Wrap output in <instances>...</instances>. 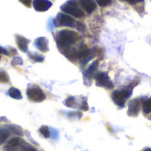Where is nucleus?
<instances>
[{
	"mask_svg": "<svg viewBox=\"0 0 151 151\" xmlns=\"http://www.w3.org/2000/svg\"><path fill=\"white\" fill-rule=\"evenodd\" d=\"M35 46L42 52H47L49 50L48 39L46 37H38L35 41Z\"/></svg>",
	"mask_w": 151,
	"mask_h": 151,
	"instance_id": "9d476101",
	"label": "nucleus"
},
{
	"mask_svg": "<svg viewBox=\"0 0 151 151\" xmlns=\"http://www.w3.org/2000/svg\"><path fill=\"white\" fill-rule=\"evenodd\" d=\"M23 64V61L20 58L17 57V58H14V59L12 61V65H22Z\"/></svg>",
	"mask_w": 151,
	"mask_h": 151,
	"instance_id": "b1692460",
	"label": "nucleus"
},
{
	"mask_svg": "<svg viewBox=\"0 0 151 151\" xmlns=\"http://www.w3.org/2000/svg\"><path fill=\"white\" fill-rule=\"evenodd\" d=\"M33 6L37 12H46L52 6L50 0H33Z\"/></svg>",
	"mask_w": 151,
	"mask_h": 151,
	"instance_id": "6e6552de",
	"label": "nucleus"
},
{
	"mask_svg": "<svg viewBox=\"0 0 151 151\" xmlns=\"http://www.w3.org/2000/svg\"><path fill=\"white\" fill-rule=\"evenodd\" d=\"M11 132L7 127H0V145L4 143L9 138Z\"/></svg>",
	"mask_w": 151,
	"mask_h": 151,
	"instance_id": "ddd939ff",
	"label": "nucleus"
},
{
	"mask_svg": "<svg viewBox=\"0 0 151 151\" xmlns=\"http://www.w3.org/2000/svg\"><path fill=\"white\" fill-rule=\"evenodd\" d=\"M97 4L101 7H105L110 5L112 3V0H96Z\"/></svg>",
	"mask_w": 151,
	"mask_h": 151,
	"instance_id": "412c9836",
	"label": "nucleus"
},
{
	"mask_svg": "<svg viewBox=\"0 0 151 151\" xmlns=\"http://www.w3.org/2000/svg\"><path fill=\"white\" fill-rule=\"evenodd\" d=\"M27 98L35 103H41L45 100L46 96L44 92L38 86H31L27 90Z\"/></svg>",
	"mask_w": 151,
	"mask_h": 151,
	"instance_id": "39448f33",
	"label": "nucleus"
},
{
	"mask_svg": "<svg viewBox=\"0 0 151 151\" xmlns=\"http://www.w3.org/2000/svg\"><path fill=\"white\" fill-rule=\"evenodd\" d=\"M141 107V101L137 98L133 99L129 102L128 104V115L131 117H136L139 114Z\"/></svg>",
	"mask_w": 151,
	"mask_h": 151,
	"instance_id": "1a4fd4ad",
	"label": "nucleus"
},
{
	"mask_svg": "<svg viewBox=\"0 0 151 151\" xmlns=\"http://www.w3.org/2000/svg\"><path fill=\"white\" fill-rule=\"evenodd\" d=\"M121 1H127V2H128L129 4H134L137 3L136 0H121Z\"/></svg>",
	"mask_w": 151,
	"mask_h": 151,
	"instance_id": "cd10ccee",
	"label": "nucleus"
},
{
	"mask_svg": "<svg viewBox=\"0 0 151 151\" xmlns=\"http://www.w3.org/2000/svg\"><path fill=\"white\" fill-rule=\"evenodd\" d=\"M76 23L77 21L74 19L73 17L63 12H59L54 19V24L56 27H76Z\"/></svg>",
	"mask_w": 151,
	"mask_h": 151,
	"instance_id": "20e7f679",
	"label": "nucleus"
},
{
	"mask_svg": "<svg viewBox=\"0 0 151 151\" xmlns=\"http://www.w3.org/2000/svg\"><path fill=\"white\" fill-rule=\"evenodd\" d=\"M0 59H1V55H0Z\"/></svg>",
	"mask_w": 151,
	"mask_h": 151,
	"instance_id": "7c9ffc66",
	"label": "nucleus"
},
{
	"mask_svg": "<svg viewBox=\"0 0 151 151\" xmlns=\"http://www.w3.org/2000/svg\"><path fill=\"white\" fill-rule=\"evenodd\" d=\"M19 1L28 8L32 5V3H33V0H19Z\"/></svg>",
	"mask_w": 151,
	"mask_h": 151,
	"instance_id": "393cba45",
	"label": "nucleus"
},
{
	"mask_svg": "<svg viewBox=\"0 0 151 151\" xmlns=\"http://www.w3.org/2000/svg\"><path fill=\"white\" fill-rule=\"evenodd\" d=\"M1 54H4V55H9L8 50H5L4 48H3V47H1V46H0V55H1Z\"/></svg>",
	"mask_w": 151,
	"mask_h": 151,
	"instance_id": "bb28decb",
	"label": "nucleus"
},
{
	"mask_svg": "<svg viewBox=\"0 0 151 151\" xmlns=\"http://www.w3.org/2000/svg\"><path fill=\"white\" fill-rule=\"evenodd\" d=\"M76 28L79 31H81V32H84L85 29H86V26L84 25V23H82L81 21H77V23H76Z\"/></svg>",
	"mask_w": 151,
	"mask_h": 151,
	"instance_id": "5701e85b",
	"label": "nucleus"
},
{
	"mask_svg": "<svg viewBox=\"0 0 151 151\" xmlns=\"http://www.w3.org/2000/svg\"><path fill=\"white\" fill-rule=\"evenodd\" d=\"M150 119H151V118H150Z\"/></svg>",
	"mask_w": 151,
	"mask_h": 151,
	"instance_id": "72a5a7b5",
	"label": "nucleus"
},
{
	"mask_svg": "<svg viewBox=\"0 0 151 151\" xmlns=\"http://www.w3.org/2000/svg\"><path fill=\"white\" fill-rule=\"evenodd\" d=\"M15 38H16V43H17L18 47L19 48V50H22L23 52H27V46H28V43L30 41L28 39L25 38L24 36L19 35H16Z\"/></svg>",
	"mask_w": 151,
	"mask_h": 151,
	"instance_id": "9b49d317",
	"label": "nucleus"
},
{
	"mask_svg": "<svg viewBox=\"0 0 151 151\" xmlns=\"http://www.w3.org/2000/svg\"><path fill=\"white\" fill-rule=\"evenodd\" d=\"M19 151H37L35 150V148H34L33 146H31V145H29V144H27V143H24L21 147H20V149H19Z\"/></svg>",
	"mask_w": 151,
	"mask_h": 151,
	"instance_id": "aec40b11",
	"label": "nucleus"
},
{
	"mask_svg": "<svg viewBox=\"0 0 151 151\" xmlns=\"http://www.w3.org/2000/svg\"><path fill=\"white\" fill-rule=\"evenodd\" d=\"M142 151H151L150 148H146V149H144Z\"/></svg>",
	"mask_w": 151,
	"mask_h": 151,
	"instance_id": "c85d7f7f",
	"label": "nucleus"
},
{
	"mask_svg": "<svg viewBox=\"0 0 151 151\" xmlns=\"http://www.w3.org/2000/svg\"><path fill=\"white\" fill-rule=\"evenodd\" d=\"M29 58L35 61V62H42L44 60V57L40 55V54H37V53H29Z\"/></svg>",
	"mask_w": 151,
	"mask_h": 151,
	"instance_id": "f3484780",
	"label": "nucleus"
},
{
	"mask_svg": "<svg viewBox=\"0 0 151 151\" xmlns=\"http://www.w3.org/2000/svg\"><path fill=\"white\" fill-rule=\"evenodd\" d=\"M137 2H143V0H137Z\"/></svg>",
	"mask_w": 151,
	"mask_h": 151,
	"instance_id": "c756f323",
	"label": "nucleus"
},
{
	"mask_svg": "<svg viewBox=\"0 0 151 151\" xmlns=\"http://www.w3.org/2000/svg\"><path fill=\"white\" fill-rule=\"evenodd\" d=\"M142 110L144 114H150L151 112V98L146 99L142 104Z\"/></svg>",
	"mask_w": 151,
	"mask_h": 151,
	"instance_id": "2eb2a0df",
	"label": "nucleus"
},
{
	"mask_svg": "<svg viewBox=\"0 0 151 151\" xmlns=\"http://www.w3.org/2000/svg\"><path fill=\"white\" fill-rule=\"evenodd\" d=\"M6 127L9 129L10 132H12V133H13V134H15L17 135H23L22 129L19 127L16 126V125H10V126H8Z\"/></svg>",
	"mask_w": 151,
	"mask_h": 151,
	"instance_id": "dca6fc26",
	"label": "nucleus"
},
{
	"mask_svg": "<svg viewBox=\"0 0 151 151\" xmlns=\"http://www.w3.org/2000/svg\"><path fill=\"white\" fill-rule=\"evenodd\" d=\"M81 109L83 110V111H88V104H87V100L85 99L83 102H82V104H81Z\"/></svg>",
	"mask_w": 151,
	"mask_h": 151,
	"instance_id": "a878e982",
	"label": "nucleus"
},
{
	"mask_svg": "<svg viewBox=\"0 0 151 151\" xmlns=\"http://www.w3.org/2000/svg\"><path fill=\"white\" fill-rule=\"evenodd\" d=\"M80 7L88 14L92 13L96 9V4L94 0H76Z\"/></svg>",
	"mask_w": 151,
	"mask_h": 151,
	"instance_id": "0eeeda50",
	"label": "nucleus"
},
{
	"mask_svg": "<svg viewBox=\"0 0 151 151\" xmlns=\"http://www.w3.org/2000/svg\"><path fill=\"white\" fill-rule=\"evenodd\" d=\"M150 1H151V0H150Z\"/></svg>",
	"mask_w": 151,
	"mask_h": 151,
	"instance_id": "473e14b6",
	"label": "nucleus"
},
{
	"mask_svg": "<svg viewBox=\"0 0 151 151\" xmlns=\"http://www.w3.org/2000/svg\"><path fill=\"white\" fill-rule=\"evenodd\" d=\"M39 131H40V134L43 137H45V138H50V129H49L48 127L42 126V127H40V130Z\"/></svg>",
	"mask_w": 151,
	"mask_h": 151,
	"instance_id": "a211bd4d",
	"label": "nucleus"
},
{
	"mask_svg": "<svg viewBox=\"0 0 151 151\" xmlns=\"http://www.w3.org/2000/svg\"><path fill=\"white\" fill-rule=\"evenodd\" d=\"M98 65H99V61H98V60L94 61V62L89 65V67L86 70V72H85V76H86L87 78H92V77L95 75V73H96V71H97V69H98Z\"/></svg>",
	"mask_w": 151,
	"mask_h": 151,
	"instance_id": "f8f14e48",
	"label": "nucleus"
},
{
	"mask_svg": "<svg viewBox=\"0 0 151 151\" xmlns=\"http://www.w3.org/2000/svg\"><path fill=\"white\" fill-rule=\"evenodd\" d=\"M136 1H137V0H136Z\"/></svg>",
	"mask_w": 151,
	"mask_h": 151,
	"instance_id": "2f4dec72",
	"label": "nucleus"
},
{
	"mask_svg": "<svg viewBox=\"0 0 151 151\" xmlns=\"http://www.w3.org/2000/svg\"><path fill=\"white\" fill-rule=\"evenodd\" d=\"M96 82L98 87H104L107 89H111L114 87L112 81L110 80L108 73H98L96 74Z\"/></svg>",
	"mask_w": 151,
	"mask_h": 151,
	"instance_id": "423d86ee",
	"label": "nucleus"
},
{
	"mask_svg": "<svg viewBox=\"0 0 151 151\" xmlns=\"http://www.w3.org/2000/svg\"><path fill=\"white\" fill-rule=\"evenodd\" d=\"M55 39L58 48L65 53L71 49V46L74 45L81 40V36L73 30L62 29L56 34Z\"/></svg>",
	"mask_w": 151,
	"mask_h": 151,
	"instance_id": "f257e3e1",
	"label": "nucleus"
},
{
	"mask_svg": "<svg viewBox=\"0 0 151 151\" xmlns=\"http://www.w3.org/2000/svg\"><path fill=\"white\" fill-rule=\"evenodd\" d=\"M8 94H9V96H10L12 98H13V99L19 100V99L22 98V96H21L20 91H19L18 88H11L9 89V91H8Z\"/></svg>",
	"mask_w": 151,
	"mask_h": 151,
	"instance_id": "4468645a",
	"label": "nucleus"
},
{
	"mask_svg": "<svg viewBox=\"0 0 151 151\" xmlns=\"http://www.w3.org/2000/svg\"><path fill=\"white\" fill-rule=\"evenodd\" d=\"M61 10L65 13L74 18L82 19L85 17L84 11L80 7L76 0H68L63 5H61Z\"/></svg>",
	"mask_w": 151,
	"mask_h": 151,
	"instance_id": "f03ea898",
	"label": "nucleus"
},
{
	"mask_svg": "<svg viewBox=\"0 0 151 151\" xmlns=\"http://www.w3.org/2000/svg\"><path fill=\"white\" fill-rule=\"evenodd\" d=\"M65 104L67 107H74L75 105V98L74 97H69L65 100Z\"/></svg>",
	"mask_w": 151,
	"mask_h": 151,
	"instance_id": "4be33fe9",
	"label": "nucleus"
},
{
	"mask_svg": "<svg viewBox=\"0 0 151 151\" xmlns=\"http://www.w3.org/2000/svg\"><path fill=\"white\" fill-rule=\"evenodd\" d=\"M10 80H9V76L5 72L0 71V82L4 83V84H7L9 83Z\"/></svg>",
	"mask_w": 151,
	"mask_h": 151,
	"instance_id": "6ab92c4d",
	"label": "nucleus"
},
{
	"mask_svg": "<svg viewBox=\"0 0 151 151\" xmlns=\"http://www.w3.org/2000/svg\"><path fill=\"white\" fill-rule=\"evenodd\" d=\"M133 89L130 88H125V89H119L115 90L111 94V98L116 105H118L120 108H123L126 104L127 100L132 96Z\"/></svg>",
	"mask_w": 151,
	"mask_h": 151,
	"instance_id": "7ed1b4c3",
	"label": "nucleus"
}]
</instances>
